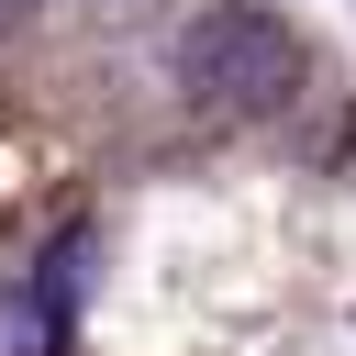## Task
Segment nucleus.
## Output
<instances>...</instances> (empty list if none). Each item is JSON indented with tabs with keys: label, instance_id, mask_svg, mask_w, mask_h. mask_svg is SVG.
I'll return each mask as SVG.
<instances>
[{
	"label": "nucleus",
	"instance_id": "nucleus-1",
	"mask_svg": "<svg viewBox=\"0 0 356 356\" xmlns=\"http://www.w3.org/2000/svg\"><path fill=\"white\" fill-rule=\"evenodd\" d=\"M178 78L211 111H278L300 89V33L278 11H256V0H222V11H200L178 33Z\"/></svg>",
	"mask_w": 356,
	"mask_h": 356
},
{
	"label": "nucleus",
	"instance_id": "nucleus-2",
	"mask_svg": "<svg viewBox=\"0 0 356 356\" xmlns=\"http://www.w3.org/2000/svg\"><path fill=\"white\" fill-rule=\"evenodd\" d=\"M44 345H56V323L33 300H0V356H44Z\"/></svg>",
	"mask_w": 356,
	"mask_h": 356
}]
</instances>
